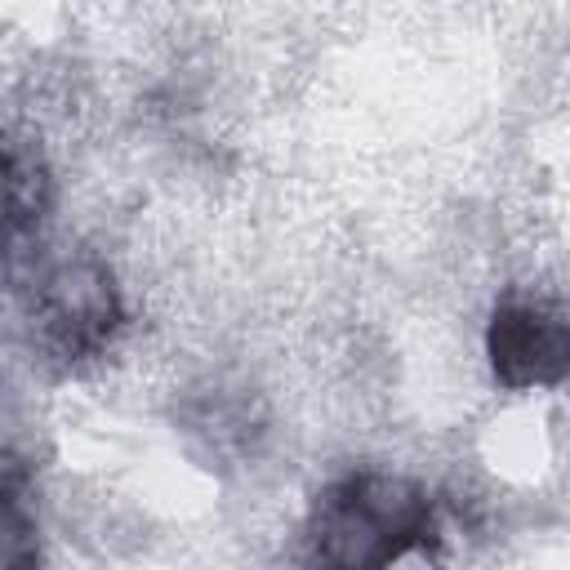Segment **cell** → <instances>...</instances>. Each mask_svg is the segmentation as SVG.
I'll return each mask as SVG.
<instances>
[{"label": "cell", "instance_id": "obj_2", "mask_svg": "<svg viewBox=\"0 0 570 570\" xmlns=\"http://www.w3.org/2000/svg\"><path fill=\"white\" fill-rule=\"evenodd\" d=\"M27 316L36 338L58 361L98 356L120 330V289L98 258H49L27 285Z\"/></svg>", "mask_w": 570, "mask_h": 570}, {"label": "cell", "instance_id": "obj_1", "mask_svg": "<svg viewBox=\"0 0 570 570\" xmlns=\"http://www.w3.org/2000/svg\"><path fill=\"white\" fill-rule=\"evenodd\" d=\"M436 543V508L423 485L392 472L330 481L303 525L307 570H396Z\"/></svg>", "mask_w": 570, "mask_h": 570}, {"label": "cell", "instance_id": "obj_3", "mask_svg": "<svg viewBox=\"0 0 570 570\" xmlns=\"http://www.w3.org/2000/svg\"><path fill=\"white\" fill-rule=\"evenodd\" d=\"M485 356L503 387H557L570 379V312L552 303H499L485 330Z\"/></svg>", "mask_w": 570, "mask_h": 570}, {"label": "cell", "instance_id": "obj_4", "mask_svg": "<svg viewBox=\"0 0 570 570\" xmlns=\"http://www.w3.org/2000/svg\"><path fill=\"white\" fill-rule=\"evenodd\" d=\"M49 205H53L49 169L40 165L36 151H22L18 142H9V151H4V232H9V249H18L22 236L45 223Z\"/></svg>", "mask_w": 570, "mask_h": 570}, {"label": "cell", "instance_id": "obj_5", "mask_svg": "<svg viewBox=\"0 0 570 570\" xmlns=\"http://www.w3.org/2000/svg\"><path fill=\"white\" fill-rule=\"evenodd\" d=\"M4 570H36V512L27 508V472L9 454L4 459Z\"/></svg>", "mask_w": 570, "mask_h": 570}]
</instances>
